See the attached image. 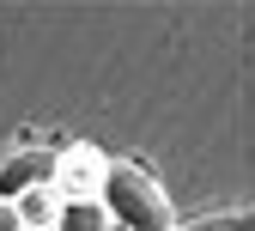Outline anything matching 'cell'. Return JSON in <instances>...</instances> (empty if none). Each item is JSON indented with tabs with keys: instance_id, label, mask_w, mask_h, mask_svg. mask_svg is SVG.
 Listing matches in <instances>:
<instances>
[{
	"instance_id": "cell-1",
	"label": "cell",
	"mask_w": 255,
	"mask_h": 231,
	"mask_svg": "<svg viewBox=\"0 0 255 231\" xmlns=\"http://www.w3.org/2000/svg\"><path fill=\"white\" fill-rule=\"evenodd\" d=\"M98 207L110 213L116 231H176L170 189L158 183V171L140 164V158H110L104 189H98Z\"/></svg>"
},
{
	"instance_id": "cell-2",
	"label": "cell",
	"mask_w": 255,
	"mask_h": 231,
	"mask_svg": "<svg viewBox=\"0 0 255 231\" xmlns=\"http://www.w3.org/2000/svg\"><path fill=\"white\" fill-rule=\"evenodd\" d=\"M104 171H110V158L98 146L73 140L67 152H55V201H98Z\"/></svg>"
},
{
	"instance_id": "cell-4",
	"label": "cell",
	"mask_w": 255,
	"mask_h": 231,
	"mask_svg": "<svg viewBox=\"0 0 255 231\" xmlns=\"http://www.w3.org/2000/svg\"><path fill=\"white\" fill-rule=\"evenodd\" d=\"M176 231H255V201L219 207V213H195V219H176Z\"/></svg>"
},
{
	"instance_id": "cell-3",
	"label": "cell",
	"mask_w": 255,
	"mask_h": 231,
	"mask_svg": "<svg viewBox=\"0 0 255 231\" xmlns=\"http://www.w3.org/2000/svg\"><path fill=\"white\" fill-rule=\"evenodd\" d=\"M30 189H55V146H12L0 158V201H18Z\"/></svg>"
},
{
	"instance_id": "cell-8",
	"label": "cell",
	"mask_w": 255,
	"mask_h": 231,
	"mask_svg": "<svg viewBox=\"0 0 255 231\" xmlns=\"http://www.w3.org/2000/svg\"><path fill=\"white\" fill-rule=\"evenodd\" d=\"M110 231H116V225H110Z\"/></svg>"
},
{
	"instance_id": "cell-6",
	"label": "cell",
	"mask_w": 255,
	"mask_h": 231,
	"mask_svg": "<svg viewBox=\"0 0 255 231\" xmlns=\"http://www.w3.org/2000/svg\"><path fill=\"white\" fill-rule=\"evenodd\" d=\"M49 231H110V213H104L98 201H61Z\"/></svg>"
},
{
	"instance_id": "cell-7",
	"label": "cell",
	"mask_w": 255,
	"mask_h": 231,
	"mask_svg": "<svg viewBox=\"0 0 255 231\" xmlns=\"http://www.w3.org/2000/svg\"><path fill=\"white\" fill-rule=\"evenodd\" d=\"M0 231H18V213H12V201H0Z\"/></svg>"
},
{
	"instance_id": "cell-5",
	"label": "cell",
	"mask_w": 255,
	"mask_h": 231,
	"mask_svg": "<svg viewBox=\"0 0 255 231\" xmlns=\"http://www.w3.org/2000/svg\"><path fill=\"white\" fill-rule=\"evenodd\" d=\"M55 189H30V195H18L12 201V213H18V231H49L55 225Z\"/></svg>"
}]
</instances>
